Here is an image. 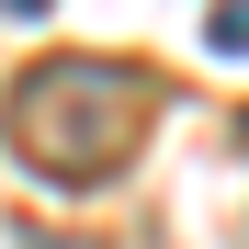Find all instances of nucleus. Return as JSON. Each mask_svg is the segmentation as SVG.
<instances>
[{
    "label": "nucleus",
    "mask_w": 249,
    "mask_h": 249,
    "mask_svg": "<svg viewBox=\"0 0 249 249\" xmlns=\"http://www.w3.org/2000/svg\"><path fill=\"white\" fill-rule=\"evenodd\" d=\"M147 124H159V68L102 57V46L34 57L12 79V102H0V136H12V159L46 193H102L124 159L147 147Z\"/></svg>",
    "instance_id": "1"
},
{
    "label": "nucleus",
    "mask_w": 249,
    "mask_h": 249,
    "mask_svg": "<svg viewBox=\"0 0 249 249\" xmlns=\"http://www.w3.org/2000/svg\"><path fill=\"white\" fill-rule=\"evenodd\" d=\"M204 46H215V57H249V0H215V12H204Z\"/></svg>",
    "instance_id": "2"
},
{
    "label": "nucleus",
    "mask_w": 249,
    "mask_h": 249,
    "mask_svg": "<svg viewBox=\"0 0 249 249\" xmlns=\"http://www.w3.org/2000/svg\"><path fill=\"white\" fill-rule=\"evenodd\" d=\"M0 12H46V0H0Z\"/></svg>",
    "instance_id": "3"
}]
</instances>
